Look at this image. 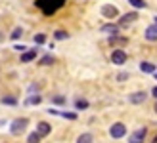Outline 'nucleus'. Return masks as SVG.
Segmentation results:
<instances>
[{
  "instance_id": "nucleus-1",
  "label": "nucleus",
  "mask_w": 157,
  "mask_h": 143,
  "mask_svg": "<svg viewBox=\"0 0 157 143\" xmlns=\"http://www.w3.org/2000/svg\"><path fill=\"white\" fill-rule=\"evenodd\" d=\"M65 2H67V0H35V6L44 15H54L59 8L65 6Z\"/></svg>"
},
{
  "instance_id": "nucleus-2",
  "label": "nucleus",
  "mask_w": 157,
  "mask_h": 143,
  "mask_svg": "<svg viewBox=\"0 0 157 143\" xmlns=\"http://www.w3.org/2000/svg\"><path fill=\"white\" fill-rule=\"evenodd\" d=\"M27 126H29V118H15L10 124V134L12 136H21L27 130Z\"/></svg>"
},
{
  "instance_id": "nucleus-3",
  "label": "nucleus",
  "mask_w": 157,
  "mask_h": 143,
  "mask_svg": "<svg viewBox=\"0 0 157 143\" xmlns=\"http://www.w3.org/2000/svg\"><path fill=\"white\" fill-rule=\"evenodd\" d=\"M124 134H127V126H124L123 122H115V124H111V128H109V136H111L113 139L124 138Z\"/></svg>"
},
{
  "instance_id": "nucleus-4",
  "label": "nucleus",
  "mask_w": 157,
  "mask_h": 143,
  "mask_svg": "<svg viewBox=\"0 0 157 143\" xmlns=\"http://www.w3.org/2000/svg\"><path fill=\"white\" fill-rule=\"evenodd\" d=\"M147 136V130L146 128H138L136 132H132L128 136V143H144Z\"/></svg>"
},
{
  "instance_id": "nucleus-5",
  "label": "nucleus",
  "mask_w": 157,
  "mask_h": 143,
  "mask_svg": "<svg viewBox=\"0 0 157 143\" xmlns=\"http://www.w3.org/2000/svg\"><path fill=\"white\" fill-rule=\"evenodd\" d=\"M101 15L107 17V19H113V17L119 15V10H117L113 4H105V6H101Z\"/></svg>"
},
{
  "instance_id": "nucleus-6",
  "label": "nucleus",
  "mask_w": 157,
  "mask_h": 143,
  "mask_svg": "<svg viewBox=\"0 0 157 143\" xmlns=\"http://www.w3.org/2000/svg\"><path fill=\"white\" fill-rule=\"evenodd\" d=\"M136 19H138V13L136 12L124 13V15H121V17H119V27H127V25H130V23H134Z\"/></svg>"
},
{
  "instance_id": "nucleus-7",
  "label": "nucleus",
  "mask_w": 157,
  "mask_h": 143,
  "mask_svg": "<svg viewBox=\"0 0 157 143\" xmlns=\"http://www.w3.org/2000/svg\"><path fill=\"white\" fill-rule=\"evenodd\" d=\"M127 57H128V55L124 53L123 50H113V53H111V63H115V65H123V63L127 61Z\"/></svg>"
},
{
  "instance_id": "nucleus-8",
  "label": "nucleus",
  "mask_w": 157,
  "mask_h": 143,
  "mask_svg": "<svg viewBox=\"0 0 157 143\" xmlns=\"http://www.w3.org/2000/svg\"><path fill=\"white\" fill-rule=\"evenodd\" d=\"M144 101H146V92H134L128 95V103H132V105H140Z\"/></svg>"
},
{
  "instance_id": "nucleus-9",
  "label": "nucleus",
  "mask_w": 157,
  "mask_h": 143,
  "mask_svg": "<svg viewBox=\"0 0 157 143\" xmlns=\"http://www.w3.org/2000/svg\"><path fill=\"white\" fill-rule=\"evenodd\" d=\"M36 132L40 134V138H44V136H48V134H52V126L48 122H38L36 124Z\"/></svg>"
},
{
  "instance_id": "nucleus-10",
  "label": "nucleus",
  "mask_w": 157,
  "mask_h": 143,
  "mask_svg": "<svg viewBox=\"0 0 157 143\" xmlns=\"http://www.w3.org/2000/svg\"><path fill=\"white\" fill-rule=\"evenodd\" d=\"M144 36H146V40L155 42V40H157V25L147 27V29H146V33H144Z\"/></svg>"
},
{
  "instance_id": "nucleus-11",
  "label": "nucleus",
  "mask_w": 157,
  "mask_h": 143,
  "mask_svg": "<svg viewBox=\"0 0 157 143\" xmlns=\"http://www.w3.org/2000/svg\"><path fill=\"white\" fill-rule=\"evenodd\" d=\"M36 57V50H27V52H23L21 53V63H31V61H33Z\"/></svg>"
},
{
  "instance_id": "nucleus-12",
  "label": "nucleus",
  "mask_w": 157,
  "mask_h": 143,
  "mask_svg": "<svg viewBox=\"0 0 157 143\" xmlns=\"http://www.w3.org/2000/svg\"><path fill=\"white\" fill-rule=\"evenodd\" d=\"M128 42V38H124V36H117V35H111V36H109V44H115V46H124V44H127Z\"/></svg>"
},
{
  "instance_id": "nucleus-13",
  "label": "nucleus",
  "mask_w": 157,
  "mask_h": 143,
  "mask_svg": "<svg viewBox=\"0 0 157 143\" xmlns=\"http://www.w3.org/2000/svg\"><path fill=\"white\" fill-rule=\"evenodd\" d=\"M48 113L50 115H58V116H63V118H67V120H75V118H77V115L75 113H61V111H56V109H48Z\"/></svg>"
},
{
  "instance_id": "nucleus-14",
  "label": "nucleus",
  "mask_w": 157,
  "mask_h": 143,
  "mask_svg": "<svg viewBox=\"0 0 157 143\" xmlns=\"http://www.w3.org/2000/svg\"><path fill=\"white\" fill-rule=\"evenodd\" d=\"M140 69H142V73H155V65L150 61H142L140 63Z\"/></svg>"
},
{
  "instance_id": "nucleus-15",
  "label": "nucleus",
  "mask_w": 157,
  "mask_h": 143,
  "mask_svg": "<svg viewBox=\"0 0 157 143\" xmlns=\"http://www.w3.org/2000/svg\"><path fill=\"white\" fill-rule=\"evenodd\" d=\"M92 141H94V138L88 132H84V134H81V136L77 138V143H92Z\"/></svg>"
},
{
  "instance_id": "nucleus-16",
  "label": "nucleus",
  "mask_w": 157,
  "mask_h": 143,
  "mask_svg": "<svg viewBox=\"0 0 157 143\" xmlns=\"http://www.w3.org/2000/svg\"><path fill=\"white\" fill-rule=\"evenodd\" d=\"M104 33H109V35H117V31H119V25H113V23H107V25L101 27Z\"/></svg>"
},
{
  "instance_id": "nucleus-17",
  "label": "nucleus",
  "mask_w": 157,
  "mask_h": 143,
  "mask_svg": "<svg viewBox=\"0 0 157 143\" xmlns=\"http://www.w3.org/2000/svg\"><path fill=\"white\" fill-rule=\"evenodd\" d=\"M27 143H40V134H38L36 130H35V132H31V134H29V138H27Z\"/></svg>"
},
{
  "instance_id": "nucleus-18",
  "label": "nucleus",
  "mask_w": 157,
  "mask_h": 143,
  "mask_svg": "<svg viewBox=\"0 0 157 143\" xmlns=\"http://www.w3.org/2000/svg\"><path fill=\"white\" fill-rule=\"evenodd\" d=\"M2 103H4V105H8V107H15V105H17V99H15V97H10V95H8V97L4 95V97H2Z\"/></svg>"
},
{
  "instance_id": "nucleus-19",
  "label": "nucleus",
  "mask_w": 157,
  "mask_h": 143,
  "mask_svg": "<svg viewBox=\"0 0 157 143\" xmlns=\"http://www.w3.org/2000/svg\"><path fill=\"white\" fill-rule=\"evenodd\" d=\"M52 63H54V57L50 53H46V55H42V59L38 61V65H52Z\"/></svg>"
},
{
  "instance_id": "nucleus-20",
  "label": "nucleus",
  "mask_w": 157,
  "mask_h": 143,
  "mask_svg": "<svg viewBox=\"0 0 157 143\" xmlns=\"http://www.w3.org/2000/svg\"><path fill=\"white\" fill-rule=\"evenodd\" d=\"M40 103V95H31V97H27L25 105H38Z\"/></svg>"
},
{
  "instance_id": "nucleus-21",
  "label": "nucleus",
  "mask_w": 157,
  "mask_h": 143,
  "mask_svg": "<svg viewBox=\"0 0 157 143\" xmlns=\"http://www.w3.org/2000/svg\"><path fill=\"white\" fill-rule=\"evenodd\" d=\"M54 38H56V40H67L69 35L65 33V31H56V33H54Z\"/></svg>"
},
{
  "instance_id": "nucleus-22",
  "label": "nucleus",
  "mask_w": 157,
  "mask_h": 143,
  "mask_svg": "<svg viewBox=\"0 0 157 143\" xmlns=\"http://www.w3.org/2000/svg\"><path fill=\"white\" fill-rule=\"evenodd\" d=\"M75 107L84 111V109H88V101H86V99H77V101H75Z\"/></svg>"
},
{
  "instance_id": "nucleus-23",
  "label": "nucleus",
  "mask_w": 157,
  "mask_h": 143,
  "mask_svg": "<svg viewBox=\"0 0 157 143\" xmlns=\"http://www.w3.org/2000/svg\"><path fill=\"white\" fill-rule=\"evenodd\" d=\"M128 4L132 8H146V2L144 0H128Z\"/></svg>"
},
{
  "instance_id": "nucleus-24",
  "label": "nucleus",
  "mask_w": 157,
  "mask_h": 143,
  "mask_svg": "<svg viewBox=\"0 0 157 143\" xmlns=\"http://www.w3.org/2000/svg\"><path fill=\"white\" fill-rule=\"evenodd\" d=\"M52 103H56V105H65V97H63V95H54Z\"/></svg>"
},
{
  "instance_id": "nucleus-25",
  "label": "nucleus",
  "mask_w": 157,
  "mask_h": 143,
  "mask_svg": "<svg viewBox=\"0 0 157 143\" xmlns=\"http://www.w3.org/2000/svg\"><path fill=\"white\" fill-rule=\"evenodd\" d=\"M21 35H23V31H21V27H17V29H13V33L10 35V38H12V40H17Z\"/></svg>"
},
{
  "instance_id": "nucleus-26",
  "label": "nucleus",
  "mask_w": 157,
  "mask_h": 143,
  "mask_svg": "<svg viewBox=\"0 0 157 143\" xmlns=\"http://www.w3.org/2000/svg\"><path fill=\"white\" fill-rule=\"evenodd\" d=\"M35 42H36V44H44V42H46V35H44V33L35 35Z\"/></svg>"
},
{
  "instance_id": "nucleus-27",
  "label": "nucleus",
  "mask_w": 157,
  "mask_h": 143,
  "mask_svg": "<svg viewBox=\"0 0 157 143\" xmlns=\"http://www.w3.org/2000/svg\"><path fill=\"white\" fill-rule=\"evenodd\" d=\"M117 78H119V80H127V78H128V75H127V73H121V75L117 76Z\"/></svg>"
},
{
  "instance_id": "nucleus-28",
  "label": "nucleus",
  "mask_w": 157,
  "mask_h": 143,
  "mask_svg": "<svg viewBox=\"0 0 157 143\" xmlns=\"http://www.w3.org/2000/svg\"><path fill=\"white\" fill-rule=\"evenodd\" d=\"M15 50H19V52H23V50H25V46H23V44H15Z\"/></svg>"
},
{
  "instance_id": "nucleus-29",
  "label": "nucleus",
  "mask_w": 157,
  "mask_h": 143,
  "mask_svg": "<svg viewBox=\"0 0 157 143\" xmlns=\"http://www.w3.org/2000/svg\"><path fill=\"white\" fill-rule=\"evenodd\" d=\"M151 94H153V97L157 99V88H153V90H151Z\"/></svg>"
},
{
  "instance_id": "nucleus-30",
  "label": "nucleus",
  "mask_w": 157,
  "mask_h": 143,
  "mask_svg": "<svg viewBox=\"0 0 157 143\" xmlns=\"http://www.w3.org/2000/svg\"><path fill=\"white\" fill-rule=\"evenodd\" d=\"M153 111H155V113H157V103H155V105H153Z\"/></svg>"
},
{
  "instance_id": "nucleus-31",
  "label": "nucleus",
  "mask_w": 157,
  "mask_h": 143,
  "mask_svg": "<svg viewBox=\"0 0 157 143\" xmlns=\"http://www.w3.org/2000/svg\"><path fill=\"white\" fill-rule=\"evenodd\" d=\"M151 143H157V136H155V138H153V141H151Z\"/></svg>"
},
{
  "instance_id": "nucleus-32",
  "label": "nucleus",
  "mask_w": 157,
  "mask_h": 143,
  "mask_svg": "<svg viewBox=\"0 0 157 143\" xmlns=\"http://www.w3.org/2000/svg\"><path fill=\"white\" fill-rule=\"evenodd\" d=\"M2 38H4V35H2V33H0V40H2Z\"/></svg>"
},
{
  "instance_id": "nucleus-33",
  "label": "nucleus",
  "mask_w": 157,
  "mask_h": 143,
  "mask_svg": "<svg viewBox=\"0 0 157 143\" xmlns=\"http://www.w3.org/2000/svg\"><path fill=\"white\" fill-rule=\"evenodd\" d=\"M155 25H157V15H155Z\"/></svg>"
}]
</instances>
